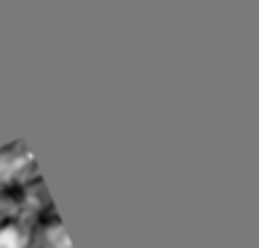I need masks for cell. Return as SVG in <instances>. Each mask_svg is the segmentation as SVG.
I'll return each mask as SVG.
<instances>
[{
    "label": "cell",
    "mask_w": 259,
    "mask_h": 248,
    "mask_svg": "<svg viewBox=\"0 0 259 248\" xmlns=\"http://www.w3.org/2000/svg\"><path fill=\"white\" fill-rule=\"evenodd\" d=\"M46 248H72L70 237H67L64 227L59 222H51L49 227H46Z\"/></svg>",
    "instance_id": "obj_3"
},
{
    "label": "cell",
    "mask_w": 259,
    "mask_h": 248,
    "mask_svg": "<svg viewBox=\"0 0 259 248\" xmlns=\"http://www.w3.org/2000/svg\"><path fill=\"white\" fill-rule=\"evenodd\" d=\"M30 163L32 160H30L27 152H22V150H3L0 152V184H8V182H14V179H19Z\"/></svg>",
    "instance_id": "obj_1"
},
{
    "label": "cell",
    "mask_w": 259,
    "mask_h": 248,
    "mask_svg": "<svg viewBox=\"0 0 259 248\" xmlns=\"http://www.w3.org/2000/svg\"><path fill=\"white\" fill-rule=\"evenodd\" d=\"M27 245H30V235L19 224L14 222L0 224V248H27Z\"/></svg>",
    "instance_id": "obj_2"
}]
</instances>
